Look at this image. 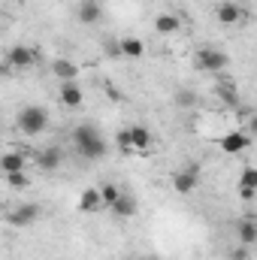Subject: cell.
I'll list each match as a JSON object with an SVG mask.
<instances>
[{"instance_id": "cell-17", "label": "cell", "mask_w": 257, "mask_h": 260, "mask_svg": "<svg viewBox=\"0 0 257 260\" xmlns=\"http://www.w3.org/2000/svg\"><path fill=\"white\" fill-rule=\"evenodd\" d=\"M136 209H139V206H136V200H133L130 194H124V191H121V197L112 203V212H115L118 218H133V215H136Z\"/></svg>"}, {"instance_id": "cell-19", "label": "cell", "mask_w": 257, "mask_h": 260, "mask_svg": "<svg viewBox=\"0 0 257 260\" xmlns=\"http://www.w3.org/2000/svg\"><path fill=\"white\" fill-rule=\"evenodd\" d=\"M61 160H64L61 148H46V151L40 154V167H43V170H49V173H52V170H58V167H61Z\"/></svg>"}, {"instance_id": "cell-29", "label": "cell", "mask_w": 257, "mask_h": 260, "mask_svg": "<svg viewBox=\"0 0 257 260\" xmlns=\"http://www.w3.org/2000/svg\"><path fill=\"white\" fill-rule=\"evenodd\" d=\"M6 3H15V0H6Z\"/></svg>"}, {"instance_id": "cell-18", "label": "cell", "mask_w": 257, "mask_h": 260, "mask_svg": "<svg viewBox=\"0 0 257 260\" xmlns=\"http://www.w3.org/2000/svg\"><path fill=\"white\" fill-rule=\"evenodd\" d=\"M121 55L124 58H142L145 55V43L136 37H121Z\"/></svg>"}, {"instance_id": "cell-15", "label": "cell", "mask_w": 257, "mask_h": 260, "mask_svg": "<svg viewBox=\"0 0 257 260\" xmlns=\"http://www.w3.org/2000/svg\"><path fill=\"white\" fill-rule=\"evenodd\" d=\"M130 136H133V148L139 154H148V148H151V130L145 127V124H133Z\"/></svg>"}, {"instance_id": "cell-1", "label": "cell", "mask_w": 257, "mask_h": 260, "mask_svg": "<svg viewBox=\"0 0 257 260\" xmlns=\"http://www.w3.org/2000/svg\"><path fill=\"white\" fill-rule=\"evenodd\" d=\"M73 148H76V154H82L85 160H100V157L109 154L106 139L100 136V130L94 127V124H79V127L73 130Z\"/></svg>"}, {"instance_id": "cell-28", "label": "cell", "mask_w": 257, "mask_h": 260, "mask_svg": "<svg viewBox=\"0 0 257 260\" xmlns=\"http://www.w3.org/2000/svg\"><path fill=\"white\" fill-rule=\"evenodd\" d=\"M239 197H242V200H254L257 191L254 188H242V185H239Z\"/></svg>"}, {"instance_id": "cell-26", "label": "cell", "mask_w": 257, "mask_h": 260, "mask_svg": "<svg viewBox=\"0 0 257 260\" xmlns=\"http://www.w3.org/2000/svg\"><path fill=\"white\" fill-rule=\"evenodd\" d=\"M230 260H248V245H236V248H230Z\"/></svg>"}, {"instance_id": "cell-3", "label": "cell", "mask_w": 257, "mask_h": 260, "mask_svg": "<svg viewBox=\"0 0 257 260\" xmlns=\"http://www.w3.org/2000/svg\"><path fill=\"white\" fill-rule=\"evenodd\" d=\"M194 64L200 67V70H206V73H224L227 64H230V58H227V52H221V49H200L197 55H194Z\"/></svg>"}, {"instance_id": "cell-23", "label": "cell", "mask_w": 257, "mask_h": 260, "mask_svg": "<svg viewBox=\"0 0 257 260\" xmlns=\"http://www.w3.org/2000/svg\"><path fill=\"white\" fill-rule=\"evenodd\" d=\"M6 185H9V188H27V176H24V170H18V173H6Z\"/></svg>"}, {"instance_id": "cell-20", "label": "cell", "mask_w": 257, "mask_h": 260, "mask_svg": "<svg viewBox=\"0 0 257 260\" xmlns=\"http://www.w3.org/2000/svg\"><path fill=\"white\" fill-rule=\"evenodd\" d=\"M115 145H118V151L124 154V157H130L136 148H133V136H130V127H124V130H118L115 133Z\"/></svg>"}, {"instance_id": "cell-6", "label": "cell", "mask_w": 257, "mask_h": 260, "mask_svg": "<svg viewBox=\"0 0 257 260\" xmlns=\"http://www.w3.org/2000/svg\"><path fill=\"white\" fill-rule=\"evenodd\" d=\"M3 64L9 67V70L34 67V64H37V52H34V49H27V46H12V49L6 52V61H3Z\"/></svg>"}, {"instance_id": "cell-7", "label": "cell", "mask_w": 257, "mask_h": 260, "mask_svg": "<svg viewBox=\"0 0 257 260\" xmlns=\"http://www.w3.org/2000/svg\"><path fill=\"white\" fill-rule=\"evenodd\" d=\"M197 185H200V170H197V167H185V170H179V173L173 176V188H176L179 194H194Z\"/></svg>"}, {"instance_id": "cell-24", "label": "cell", "mask_w": 257, "mask_h": 260, "mask_svg": "<svg viewBox=\"0 0 257 260\" xmlns=\"http://www.w3.org/2000/svg\"><path fill=\"white\" fill-rule=\"evenodd\" d=\"M100 194H103V200H106V209H112V203L121 197V191H118L115 185H103V188H100Z\"/></svg>"}, {"instance_id": "cell-10", "label": "cell", "mask_w": 257, "mask_h": 260, "mask_svg": "<svg viewBox=\"0 0 257 260\" xmlns=\"http://www.w3.org/2000/svg\"><path fill=\"white\" fill-rule=\"evenodd\" d=\"M236 239H239V245H254L257 242V218H239L236 221Z\"/></svg>"}, {"instance_id": "cell-2", "label": "cell", "mask_w": 257, "mask_h": 260, "mask_svg": "<svg viewBox=\"0 0 257 260\" xmlns=\"http://www.w3.org/2000/svg\"><path fill=\"white\" fill-rule=\"evenodd\" d=\"M15 124H18V130H21L24 136H40L43 130L49 127V112H46L43 106H24V109L18 112Z\"/></svg>"}, {"instance_id": "cell-4", "label": "cell", "mask_w": 257, "mask_h": 260, "mask_svg": "<svg viewBox=\"0 0 257 260\" xmlns=\"http://www.w3.org/2000/svg\"><path fill=\"white\" fill-rule=\"evenodd\" d=\"M43 218V206L40 203H21L18 209H12L9 215H6V221L12 224V227H30V224H37Z\"/></svg>"}, {"instance_id": "cell-21", "label": "cell", "mask_w": 257, "mask_h": 260, "mask_svg": "<svg viewBox=\"0 0 257 260\" xmlns=\"http://www.w3.org/2000/svg\"><path fill=\"white\" fill-rule=\"evenodd\" d=\"M197 91L194 88H182V91H176V106H182V109H194L197 106Z\"/></svg>"}, {"instance_id": "cell-12", "label": "cell", "mask_w": 257, "mask_h": 260, "mask_svg": "<svg viewBox=\"0 0 257 260\" xmlns=\"http://www.w3.org/2000/svg\"><path fill=\"white\" fill-rule=\"evenodd\" d=\"M61 103L70 106V109H79L82 106V100H85V94H82V88L76 85V82H61Z\"/></svg>"}, {"instance_id": "cell-11", "label": "cell", "mask_w": 257, "mask_h": 260, "mask_svg": "<svg viewBox=\"0 0 257 260\" xmlns=\"http://www.w3.org/2000/svg\"><path fill=\"white\" fill-rule=\"evenodd\" d=\"M52 73H55L58 82H76L79 79V67L73 64L70 58H55L52 61Z\"/></svg>"}, {"instance_id": "cell-8", "label": "cell", "mask_w": 257, "mask_h": 260, "mask_svg": "<svg viewBox=\"0 0 257 260\" xmlns=\"http://www.w3.org/2000/svg\"><path fill=\"white\" fill-rule=\"evenodd\" d=\"M76 18H79L82 24H97V21L103 18V3H100V0H79Z\"/></svg>"}, {"instance_id": "cell-16", "label": "cell", "mask_w": 257, "mask_h": 260, "mask_svg": "<svg viewBox=\"0 0 257 260\" xmlns=\"http://www.w3.org/2000/svg\"><path fill=\"white\" fill-rule=\"evenodd\" d=\"M24 164H27V157H24L21 151H6V154L0 157V170H3V176H6V173H18V170H24Z\"/></svg>"}, {"instance_id": "cell-13", "label": "cell", "mask_w": 257, "mask_h": 260, "mask_svg": "<svg viewBox=\"0 0 257 260\" xmlns=\"http://www.w3.org/2000/svg\"><path fill=\"white\" fill-rule=\"evenodd\" d=\"M215 18L221 21V24H236L239 18H242V6H236V3H218V9H215Z\"/></svg>"}, {"instance_id": "cell-5", "label": "cell", "mask_w": 257, "mask_h": 260, "mask_svg": "<svg viewBox=\"0 0 257 260\" xmlns=\"http://www.w3.org/2000/svg\"><path fill=\"white\" fill-rule=\"evenodd\" d=\"M248 145H251V136L245 133V127L233 130V133H224V136L218 139V148H221L224 154H242Z\"/></svg>"}, {"instance_id": "cell-25", "label": "cell", "mask_w": 257, "mask_h": 260, "mask_svg": "<svg viewBox=\"0 0 257 260\" xmlns=\"http://www.w3.org/2000/svg\"><path fill=\"white\" fill-rule=\"evenodd\" d=\"M103 49H106L109 58H124V55H121V40H106Z\"/></svg>"}, {"instance_id": "cell-22", "label": "cell", "mask_w": 257, "mask_h": 260, "mask_svg": "<svg viewBox=\"0 0 257 260\" xmlns=\"http://www.w3.org/2000/svg\"><path fill=\"white\" fill-rule=\"evenodd\" d=\"M239 185H242V188H254L257 191V167H245V170L239 173Z\"/></svg>"}, {"instance_id": "cell-27", "label": "cell", "mask_w": 257, "mask_h": 260, "mask_svg": "<svg viewBox=\"0 0 257 260\" xmlns=\"http://www.w3.org/2000/svg\"><path fill=\"white\" fill-rule=\"evenodd\" d=\"M245 133L251 136V139H257V112L248 118V124H245Z\"/></svg>"}, {"instance_id": "cell-14", "label": "cell", "mask_w": 257, "mask_h": 260, "mask_svg": "<svg viewBox=\"0 0 257 260\" xmlns=\"http://www.w3.org/2000/svg\"><path fill=\"white\" fill-rule=\"evenodd\" d=\"M154 30H157V34H164V37H173V34H179V30H182V21H179L173 12H164V15H157V18H154Z\"/></svg>"}, {"instance_id": "cell-9", "label": "cell", "mask_w": 257, "mask_h": 260, "mask_svg": "<svg viewBox=\"0 0 257 260\" xmlns=\"http://www.w3.org/2000/svg\"><path fill=\"white\" fill-rule=\"evenodd\" d=\"M79 209L82 212H100V209H106V200L100 194V188H85L82 194H79Z\"/></svg>"}]
</instances>
